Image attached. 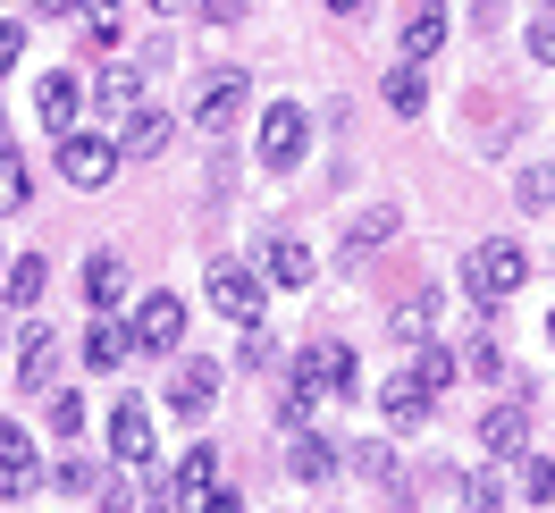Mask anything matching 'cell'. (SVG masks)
<instances>
[{
	"label": "cell",
	"instance_id": "31",
	"mask_svg": "<svg viewBox=\"0 0 555 513\" xmlns=\"http://www.w3.org/2000/svg\"><path fill=\"white\" fill-rule=\"evenodd\" d=\"M521 51H530L539 68H555V0H539V9H530V26H521Z\"/></svg>",
	"mask_w": 555,
	"mask_h": 513
},
{
	"label": "cell",
	"instance_id": "37",
	"mask_svg": "<svg viewBox=\"0 0 555 513\" xmlns=\"http://www.w3.org/2000/svg\"><path fill=\"white\" fill-rule=\"evenodd\" d=\"M51 429H60V438L85 429V396H76V387H51Z\"/></svg>",
	"mask_w": 555,
	"mask_h": 513
},
{
	"label": "cell",
	"instance_id": "21",
	"mask_svg": "<svg viewBox=\"0 0 555 513\" xmlns=\"http://www.w3.org/2000/svg\"><path fill=\"white\" fill-rule=\"evenodd\" d=\"M396 42H404V60H429V51L447 42V0H413L404 26H396Z\"/></svg>",
	"mask_w": 555,
	"mask_h": 513
},
{
	"label": "cell",
	"instance_id": "35",
	"mask_svg": "<svg viewBox=\"0 0 555 513\" xmlns=\"http://www.w3.org/2000/svg\"><path fill=\"white\" fill-rule=\"evenodd\" d=\"M463 513H505V479L472 472V479H463Z\"/></svg>",
	"mask_w": 555,
	"mask_h": 513
},
{
	"label": "cell",
	"instance_id": "38",
	"mask_svg": "<svg viewBox=\"0 0 555 513\" xmlns=\"http://www.w3.org/2000/svg\"><path fill=\"white\" fill-rule=\"evenodd\" d=\"M93 497H102V513H135V505H143V488H135L127 472H109L102 488H93Z\"/></svg>",
	"mask_w": 555,
	"mask_h": 513
},
{
	"label": "cell",
	"instance_id": "44",
	"mask_svg": "<svg viewBox=\"0 0 555 513\" xmlns=\"http://www.w3.org/2000/svg\"><path fill=\"white\" fill-rule=\"evenodd\" d=\"M328 9H337V17H362V9H371V0H328Z\"/></svg>",
	"mask_w": 555,
	"mask_h": 513
},
{
	"label": "cell",
	"instance_id": "12",
	"mask_svg": "<svg viewBox=\"0 0 555 513\" xmlns=\"http://www.w3.org/2000/svg\"><path fill=\"white\" fill-rule=\"evenodd\" d=\"M17 387H26V396H51V387H60V337H51V329H26V337H17Z\"/></svg>",
	"mask_w": 555,
	"mask_h": 513
},
{
	"label": "cell",
	"instance_id": "29",
	"mask_svg": "<svg viewBox=\"0 0 555 513\" xmlns=\"http://www.w3.org/2000/svg\"><path fill=\"white\" fill-rule=\"evenodd\" d=\"M51 488H60V497H93V488H102V463H93V454H60V463H51Z\"/></svg>",
	"mask_w": 555,
	"mask_h": 513
},
{
	"label": "cell",
	"instance_id": "18",
	"mask_svg": "<svg viewBox=\"0 0 555 513\" xmlns=\"http://www.w3.org/2000/svg\"><path fill=\"white\" fill-rule=\"evenodd\" d=\"M396 228H404V210H396V203H371V210L346 228V261H371V253H387V244H396Z\"/></svg>",
	"mask_w": 555,
	"mask_h": 513
},
{
	"label": "cell",
	"instance_id": "49",
	"mask_svg": "<svg viewBox=\"0 0 555 513\" xmlns=\"http://www.w3.org/2000/svg\"><path fill=\"white\" fill-rule=\"evenodd\" d=\"M0 9H9V0H0Z\"/></svg>",
	"mask_w": 555,
	"mask_h": 513
},
{
	"label": "cell",
	"instance_id": "13",
	"mask_svg": "<svg viewBox=\"0 0 555 513\" xmlns=\"http://www.w3.org/2000/svg\"><path fill=\"white\" fill-rule=\"evenodd\" d=\"M286 472L304 479V488H320V479H337V472H346V446H337V438H320V429H295V438H286Z\"/></svg>",
	"mask_w": 555,
	"mask_h": 513
},
{
	"label": "cell",
	"instance_id": "47",
	"mask_svg": "<svg viewBox=\"0 0 555 513\" xmlns=\"http://www.w3.org/2000/svg\"><path fill=\"white\" fill-rule=\"evenodd\" d=\"M0 345H9V304H0Z\"/></svg>",
	"mask_w": 555,
	"mask_h": 513
},
{
	"label": "cell",
	"instance_id": "8",
	"mask_svg": "<svg viewBox=\"0 0 555 513\" xmlns=\"http://www.w3.org/2000/svg\"><path fill=\"white\" fill-rule=\"evenodd\" d=\"M244 102H253V76H244V68H210L203 85H194V127L219 136V127H236Z\"/></svg>",
	"mask_w": 555,
	"mask_h": 513
},
{
	"label": "cell",
	"instance_id": "32",
	"mask_svg": "<svg viewBox=\"0 0 555 513\" xmlns=\"http://www.w3.org/2000/svg\"><path fill=\"white\" fill-rule=\"evenodd\" d=\"M387 329H396L404 345H421L429 329H438V295H413V304H396V320H387Z\"/></svg>",
	"mask_w": 555,
	"mask_h": 513
},
{
	"label": "cell",
	"instance_id": "24",
	"mask_svg": "<svg viewBox=\"0 0 555 513\" xmlns=\"http://www.w3.org/2000/svg\"><path fill=\"white\" fill-rule=\"evenodd\" d=\"M379 93H387V110H396V118H421V110H429V76H421V60H396Z\"/></svg>",
	"mask_w": 555,
	"mask_h": 513
},
{
	"label": "cell",
	"instance_id": "40",
	"mask_svg": "<svg viewBox=\"0 0 555 513\" xmlns=\"http://www.w3.org/2000/svg\"><path fill=\"white\" fill-rule=\"evenodd\" d=\"M17 60H26V26H17V17H0V76L17 68Z\"/></svg>",
	"mask_w": 555,
	"mask_h": 513
},
{
	"label": "cell",
	"instance_id": "6",
	"mask_svg": "<svg viewBox=\"0 0 555 513\" xmlns=\"http://www.w3.org/2000/svg\"><path fill=\"white\" fill-rule=\"evenodd\" d=\"M312 143V110L304 102H270L261 110V169H295Z\"/></svg>",
	"mask_w": 555,
	"mask_h": 513
},
{
	"label": "cell",
	"instance_id": "14",
	"mask_svg": "<svg viewBox=\"0 0 555 513\" xmlns=\"http://www.w3.org/2000/svg\"><path fill=\"white\" fill-rule=\"evenodd\" d=\"M85 102H93V93H85V76H76V68H51L35 85V110H42V127H51V136H68Z\"/></svg>",
	"mask_w": 555,
	"mask_h": 513
},
{
	"label": "cell",
	"instance_id": "4",
	"mask_svg": "<svg viewBox=\"0 0 555 513\" xmlns=\"http://www.w3.org/2000/svg\"><path fill=\"white\" fill-rule=\"evenodd\" d=\"M60 177H68L76 194H102L109 177H118V143H109V136H85V127H68V136H60Z\"/></svg>",
	"mask_w": 555,
	"mask_h": 513
},
{
	"label": "cell",
	"instance_id": "22",
	"mask_svg": "<svg viewBox=\"0 0 555 513\" xmlns=\"http://www.w3.org/2000/svg\"><path fill=\"white\" fill-rule=\"evenodd\" d=\"M42 286H51V261H42V253H17V261H9V278H0V304H9V311H35Z\"/></svg>",
	"mask_w": 555,
	"mask_h": 513
},
{
	"label": "cell",
	"instance_id": "16",
	"mask_svg": "<svg viewBox=\"0 0 555 513\" xmlns=\"http://www.w3.org/2000/svg\"><path fill=\"white\" fill-rule=\"evenodd\" d=\"M127 362H135V329L102 311V320L85 329V371H127Z\"/></svg>",
	"mask_w": 555,
	"mask_h": 513
},
{
	"label": "cell",
	"instance_id": "45",
	"mask_svg": "<svg viewBox=\"0 0 555 513\" xmlns=\"http://www.w3.org/2000/svg\"><path fill=\"white\" fill-rule=\"evenodd\" d=\"M152 9H160V17H185V9H194V0H152Z\"/></svg>",
	"mask_w": 555,
	"mask_h": 513
},
{
	"label": "cell",
	"instance_id": "36",
	"mask_svg": "<svg viewBox=\"0 0 555 513\" xmlns=\"http://www.w3.org/2000/svg\"><path fill=\"white\" fill-rule=\"evenodd\" d=\"M521 497H530V505H547V497H555V463H547V454H521Z\"/></svg>",
	"mask_w": 555,
	"mask_h": 513
},
{
	"label": "cell",
	"instance_id": "26",
	"mask_svg": "<svg viewBox=\"0 0 555 513\" xmlns=\"http://www.w3.org/2000/svg\"><path fill=\"white\" fill-rule=\"evenodd\" d=\"M413 379H421V387H429V396H447L454 379H463V362H454V345L421 337V345H413Z\"/></svg>",
	"mask_w": 555,
	"mask_h": 513
},
{
	"label": "cell",
	"instance_id": "17",
	"mask_svg": "<svg viewBox=\"0 0 555 513\" xmlns=\"http://www.w3.org/2000/svg\"><path fill=\"white\" fill-rule=\"evenodd\" d=\"M429 405H438V396H429V387H421L413 371H396L379 387V412H387V429H421V421H429Z\"/></svg>",
	"mask_w": 555,
	"mask_h": 513
},
{
	"label": "cell",
	"instance_id": "39",
	"mask_svg": "<svg viewBox=\"0 0 555 513\" xmlns=\"http://www.w3.org/2000/svg\"><path fill=\"white\" fill-rule=\"evenodd\" d=\"M185 513H244V497H236V488H219V479H210V488H203V497H194Z\"/></svg>",
	"mask_w": 555,
	"mask_h": 513
},
{
	"label": "cell",
	"instance_id": "25",
	"mask_svg": "<svg viewBox=\"0 0 555 513\" xmlns=\"http://www.w3.org/2000/svg\"><path fill=\"white\" fill-rule=\"evenodd\" d=\"M210 479H219V454H210V438H203V446H185V454H177V472H169L177 505H194V497H203Z\"/></svg>",
	"mask_w": 555,
	"mask_h": 513
},
{
	"label": "cell",
	"instance_id": "48",
	"mask_svg": "<svg viewBox=\"0 0 555 513\" xmlns=\"http://www.w3.org/2000/svg\"><path fill=\"white\" fill-rule=\"evenodd\" d=\"M547 345H555V311H547Z\"/></svg>",
	"mask_w": 555,
	"mask_h": 513
},
{
	"label": "cell",
	"instance_id": "34",
	"mask_svg": "<svg viewBox=\"0 0 555 513\" xmlns=\"http://www.w3.org/2000/svg\"><path fill=\"white\" fill-rule=\"evenodd\" d=\"M346 463L362 479H396V446H387V438H362V446H346Z\"/></svg>",
	"mask_w": 555,
	"mask_h": 513
},
{
	"label": "cell",
	"instance_id": "11",
	"mask_svg": "<svg viewBox=\"0 0 555 513\" xmlns=\"http://www.w3.org/2000/svg\"><path fill=\"white\" fill-rule=\"evenodd\" d=\"M169 136H177V118H169V110L135 102L127 118H118V161H160V152H169Z\"/></svg>",
	"mask_w": 555,
	"mask_h": 513
},
{
	"label": "cell",
	"instance_id": "33",
	"mask_svg": "<svg viewBox=\"0 0 555 513\" xmlns=\"http://www.w3.org/2000/svg\"><path fill=\"white\" fill-rule=\"evenodd\" d=\"M454 362H463V379H505V345H496V337H488V329H480V337L463 345Z\"/></svg>",
	"mask_w": 555,
	"mask_h": 513
},
{
	"label": "cell",
	"instance_id": "43",
	"mask_svg": "<svg viewBox=\"0 0 555 513\" xmlns=\"http://www.w3.org/2000/svg\"><path fill=\"white\" fill-rule=\"evenodd\" d=\"M85 17H118V0H85Z\"/></svg>",
	"mask_w": 555,
	"mask_h": 513
},
{
	"label": "cell",
	"instance_id": "30",
	"mask_svg": "<svg viewBox=\"0 0 555 513\" xmlns=\"http://www.w3.org/2000/svg\"><path fill=\"white\" fill-rule=\"evenodd\" d=\"M514 203L521 210H555V161H530V169L514 177Z\"/></svg>",
	"mask_w": 555,
	"mask_h": 513
},
{
	"label": "cell",
	"instance_id": "7",
	"mask_svg": "<svg viewBox=\"0 0 555 513\" xmlns=\"http://www.w3.org/2000/svg\"><path fill=\"white\" fill-rule=\"evenodd\" d=\"M109 454H118V463H127V472H152V454H160V429H152V405H143V396H118V405H109Z\"/></svg>",
	"mask_w": 555,
	"mask_h": 513
},
{
	"label": "cell",
	"instance_id": "10",
	"mask_svg": "<svg viewBox=\"0 0 555 513\" xmlns=\"http://www.w3.org/2000/svg\"><path fill=\"white\" fill-rule=\"evenodd\" d=\"M480 454L488 463H521L530 454V405H496V412H480Z\"/></svg>",
	"mask_w": 555,
	"mask_h": 513
},
{
	"label": "cell",
	"instance_id": "41",
	"mask_svg": "<svg viewBox=\"0 0 555 513\" xmlns=\"http://www.w3.org/2000/svg\"><path fill=\"white\" fill-rule=\"evenodd\" d=\"M244 362H253V371H278V345L261 337V320H253V329H244Z\"/></svg>",
	"mask_w": 555,
	"mask_h": 513
},
{
	"label": "cell",
	"instance_id": "20",
	"mask_svg": "<svg viewBox=\"0 0 555 513\" xmlns=\"http://www.w3.org/2000/svg\"><path fill=\"white\" fill-rule=\"evenodd\" d=\"M210 405H219V362H185V371L169 379V412H185V421H203Z\"/></svg>",
	"mask_w": 555,
	"mask_h": 513
},
{
	"label": "cell",
	"instance_id": "42",
	"mask_svg": "<svg viewBox=\"0 0 555 513\" xmlns=\"http://www.w3.org/2000/svg\"><path fill=\"white\" fill-rule=\"evenodd\" d=\"M203 17H210V26H236V17H244V0H203Z\"/></svg>",
	"mask_w": 555,
	"mask_h": 513
},
{
	"label": "cell",
	"instance_id": "1",
	"mask_svg": "<svg viewBox=\"0 0 555 513\" xmlns=\"http://www.w3.org/2000/svg\"><path fill=\"white\" fill-rule=\"evenodd\" d=\"M521 278H530V253H521L514 236H488L480 253L463 261V286H472V304H480V320H488L496 304H505V295H514Z\"/></svg>",
	"mask_w": 555,
	"mask_h": 513
},
{
	"label": "cell",
	"instance_id": "9",
	"mask_svg": "<svg viewBox=\"0 0 555 513\" xmlns=\"http://www.w3.org/2000/svg\"><path fill=\"white\" fill-rule=\"evenodd\" d=\"M127 329H135V354H177V345H185V295H160V286H152Z\"/></svg>",
	"mask_w": 555,
	"mask_h": 513
},
{
	"label": "cell",
	"instance_id": "23",
	"mask_svg": "<svg viewBox=\"0 0 555 513\" xmlns=\"http://www.w3.org/2000/svg\"><path fill=\"white\" fill-rule=\"evenodd\" d=\"M85 304L93 311L127 304V261H118V253H93V261H85Z\"/></svg>",
	"mask_w": 555,
	"mask_h": 513
},
{
	"label": "cell",
	"instance_id": "3",
	"mask_svg": "<svg viewBox=\"0 0 555 513\" xmlns=\"http://www.w3.org/2000/svg\"><path fill=\"white\" fill-rule=\"evenodd\" d=\"M203 295H210V311H219V320L253 329V320H261V304H270V278L253 270V261H210Z\"/></svg>",
	"mask_w": 555,
	"mask_h": 513
},
{
	"label": "cell",
	"instance_id": "5",
	"mask_svg": "<svg viewBox=\"0 0 555 513\" xmlns=\"http://www.w3.org/2000/svg\"><path fill=\"white\" fill-rule=\"evenodd\" d=\"M42 446H35V429H17V421H0V505H17V497H35L42 488Z\"/></svg>",
	"mask_w": 555,
	"mask_h": 513
},
{
	"label": "cell",
	"instance_id": "27",
	"mask_svg": "<svg viewBox=\"0 0 555 513\" xmlns=\"http://www.w3.org/2000/svg\"><path fill=\"white\" fill-rule=\"evenodd\" d=\"M26 203H35V169L17 161V143H0V219L26 210Z\"/></svg>",
	"mask_w": 555,
	"mask_h": 513
},
{
	"label": "cell",
	"instance_id": "28",
	"mask_svg": "<svg viewBox=\"0 0 555 513\" xmlns=\"http://www.w3.org/2000/svg\"><path fill=\"white\" fill-rule=\"evenodd\" d=\"M312 412H320V396H312L295 371H286V379H278V429L295 438V429H312Z\"/></svg>",
	"mask_w": 555,
	"mask_h": 513
},
{
	"label": "cell",
	"instance_id": "15",
	"mask_svg": "<svg viewBox=\"0 0 555 513\" xmlns=\"http://www.w3.org/2000/svg\"><path fill=\"white\" fill-rule=\"evenodd\" d=\"M253 270L270 278V286H312V244L304 236H261V261Z\"/></svg>",
	"mask_w": 555,
	"mask_h": 513
},
{
	"label": "cell",
	"instance_id": "46",
	"mask_svg": "<svg viewBox=\"0 0 555 513\" xmlns=\"http://www.w3.org/2000/svg\"><path fill=\"white\" fill-rule=\"evenodd\" d=\"M35 9H42V17H68V9H76V0H35Z\"/></svg>",
	"mask_w": 555,
	"mask_h": 513
},
{
	"label": "cell",
	"instance_id": "2",
	"mask_svg": "<svg viewBox=\"0 0 555 513\" xmlns=\"http://www.w3.org/2000/svg\"><path fill=\"white\" fill-rule=\"evenodd\" d=\"M286 371L304 379L312 396H337V405H353V396H362V354H353V345H337V337H312L295 362H286Z\"/></svg>",
	"mask_w": 555,
	"mask_h": 513
},
{
	"label": "cell",
	"instance_id": "19",
	"mask_svg": "<svg viewBox=\"0 0 555 513\" xmlns=\"http://www.w3.org/2000/svg\"><path fill=\"white\" fill-rule=\"evenodd\" d=\"M143 76H152V68H143V60H109V68L93 76L85 93H93V102H102V110H118V118H127V110L143 102Z\"/></svg>",
	"mask_w": 555,
	"mask_h": 513
}]
</instances>
